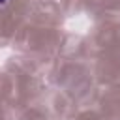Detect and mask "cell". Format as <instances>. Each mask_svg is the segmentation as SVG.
I'll return each mask as SVG.
<instances>
[{"instance_id": "obj_1", "label": "cell", "mask_w": 120, "mask_h": 120, "mask_svg": "<svg viewBox=\"0 0 120 120\" xmlns=\"http://www.w3.org/2000/svg\"><path fill=\"white\" fill-rule=\"evenodd\" d=\"M6 4H8V0H0V9H2V8H6Z\"/></svg>"}]
</instances>
